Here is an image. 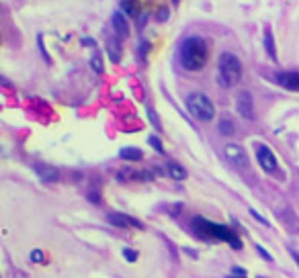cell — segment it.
I'll return each instance as SVG.
<instances>
[{
	"mask_svg": "<svg viewBox=\"0 0 299 278\" xmlns=\"http://www.w3.org/2000/svg\"><path fill=\"white\" fill-rule=\"evenodd\" d=\"M264 49L268 53L270 60H277V49H275V37H272V31L266 29L264 31Z\"/></svg>",
	"mask_w": 299,
	"mask_h": 278,
	"instance_id": "2e32d148",
	"label": "cell"
},
{
	"mask_svg": "<svg viewBox=\"0 0 299 278\" xmlns=\"http://www.w3.org/2000/svg\"><path fill=\"white\" fill-rule=\"evenodd\" d=\"M217 131H219L223 137H234V135H236V123H234V119H232L230 115H223V117L219 119V123H217Z\"/></svg>",
	"mask_w": 299,
	"mask_h": 278,
	"instance_id": "7c38bea8",
	"label": "cell"
},
{
	"mask_svg": "<svg viewBox=\"0 0 299 278\" xmlns=\"http://www.w3.org/2000/svg\"><path fill=\"white\" fill-rule=\"evenodd\" d=\"M113 29H115V35L119 39H127L129 37V23H127V17L123 11H115L113 13Z\"/></svg>",
	"mask_w": 299,
	"mask_h": 278,
	"instance_id": "30bf717a",
	"label": "cell"
},
{
	"mask_svg": "<svg viewBox=\"0 0 299 278\" xmlns=\"http://www.w3.org/2000/svg\"><path fill=\"white\" fill-rule=\"evenodd\" d=\"M256 252H258V254H260V256H262L264 260H268V262L272 260V258H270V254H268V252H266L264 247H260V245H256Z\"/></svg>",
	"mask_w": 299,
	"mask_h": 278,
	"instance_id": "484cf974",
	"label": "cell"
},
{
	"mask_svg": "<svg viewBox=\"0 0 299 278\" xmlns=\"http://www.w3.org/2000/svg\"><path fill=\"white\" fill-rule=\"evenodd\" d=\"M86 199H88L90 203H94V205L101 203V194H98L96 190H88V192H86Z\"/></svg>",
	"mask_w": 299,
	"mask_h": 278,
	"instance_id": "ffe728a7",
	"label": "cell"
},
{
	"mask_svg": "<svg viewBox=\"0 0 299 278\" xmlns=\"http://www.w3.org/2000/svg\"><path fill=\"white\" fill-rule=\"evenodd\" d=\"M250 215H252V217H254V219H258V221H260V223H262V225H268V221H266V219H264V217H262V215H258V213H256V211H254V209H250Z\"/></svg>",
	"mask_w": 299,
	"mask_h": 278,
	"instance_id": "d4e9b609",
	"label": "cell"
},
{
	"mask_svg": "<svg viewBox=\"0 0 299 278\" xmlns=\"http://www.w3.org/2000/svg\"><path fill=\"white\" fill-rule=\"evenodd\" d=\"M123 256H125V260H129V262H135V260H137V252H135V249H129V247L123 249Z\"/></svg>",
	"mask_w": 299,
	"mask_h": 278,
	"instance_id": "44dd1931",
	"label": "cell"
},
{
	"mask_svg": "<svg viewBox=\"0 0 299 278\" xmlns=\"http://www.w3.org/2000/svg\"><path fill=\"white\" fill-rule=\"evenodd\" d=\"M275 82L279 86H283L285 90L299 92V72H279L275 76Z\"/></svg>",
	"mask_w": 299,
	"mask_h": 278,
	"instance_id": "9c48e42d",
	"label": "cell"
},
{
	"mask_svg": "<svg viewBox=\"0 0 299 278\" xmlns=\"http://www.w3.org/2000/svg\"><path fill=\"white\" fill-rule=\"evenodd\" d=\"M31 260L33 262H43V252L41 249H33L31 252Z\"/></svg>",
	"mask_w": 299,
	"mask_h": 278,
	"instance_id": "603a6c76",
	"label": "cell"
},
{
	"mask_svg": "<svg viewBox=\"0 0 299 278\" xmlns=\"http://www.w3.org/2000/svg\"><path fill=\"white\" fill-rule=\"evenodd\" d=\"M107 221L113 225V227H119V229H129V227H135V229H143V223L125 215V213H109L107 215Z\"/></svg>",
	"mask_w": 299,
	"mask_h": 278,
	"instance_id": "52a82bcc",
	"label": "cell"
},
{
	"mask_svg": "<svg viewBox=\"0 0 299 278\" xmlns=\"http://www.w3.org/2000/svg\"><path fill=\"white\" fill-rule=\"evenodd\" d=\"M181 3V0H172V5H179Z\"/></svg>",
	"mask_w": 299,
	"mask_h": 278,
	"instance_id": "f546056e",
	"label": "cell"
},
{
	"mask_svg": "<svg viewBox=\"0 0 299 278\" xmlns=\"http://www.w3.org/2000/svg\"><path fill=\"white\" fill-rule=\"evenodd\" d=\"M145 21H147V13H141V15L137 17V27H143Z\"/></svg>",
	"mask_w": 299,
	"mask_h": 278,
	"instance_id": "4316f807",
	"label": "cell"
},
{
	"mask_svg": "<svg viewBox=\"0 0 299 278\" xmlns=\"http://www.w3.org/2000/svg\"><path fill=\"white\" fill-rule=\"evenodd\" d=\"M156 19H158L160 23H164V21L168 19V9H164V7H162V9H158V17H156Z\"/></svg>",
	"mask_w": 299,
	"mask_h": 278,
	"instance_id": "7402d4cb",
	"label": "cell"
},
{
	"mask_svg": "<svg viewBox=\"0 0 299 278\" xmlns=\"http://www.w3.org/2000/svg\"><path fill=\"white\" fill-rule=\"evenodd\" d=\"M121 11L127 17L137 19L141 15V5H139V0H123V3H121Z\"/></svg>",
	"mask_w": 299,
	"mask_h": 278,
	"instance_id": "4fadbf2b",
	"label": "cell"
},
{
	"mask_svg": "<svg viewBox=\"0 0 299 278\" xmlns=\"http://www.w3.org/2000/svg\"><path fill=\"white\" fill-rule=\"evenodd\" d=\"M90 64H92V70H94L96 74H101V72H103V58H101L98 53H94V55H92Z\"/></svg>",
	"mask_w": 299,
	"mask_h": 278,
	"instance_id": "ac0fdd59",
	"label": "cell"
},
{
	"mask_svg": "<svg viewBox=\"0 0 299 278\" xmlns=\"http://www.w3.org/2000/svg\"><path fill=\"white\" fill-rule=\"evenodd\" d=\"M242 62L238 55L230 53V51H223L217 60V84L223 86V88H232L236 86L240 80H242Z\"/></svg>",
	"mask_w": 299,
	"mask_h": 278,
	"instance_id": "3957f363",
	"label": "cell"
},
{
	"mask_svg": "<svg viewBox=\"0 0 299 278\" xmlns=\"http://www.w3.org/2000/svg\"><path fill=\"white\" fill-rule=\"evenodd\" d=\"M291 256H293V260L299 264V254H297V252H291Z\"/></svg>",
	"mask_w": 299,
	"mask_h": 278,
	"instance_id": "83f0119b",
	"label": "cell"
},
{
	"mask_svg": "<svg viewBox=\"0 0 299 278\" xmlns=\"http://www.w3.org/2000/svg\"><path fill=\"white\" fill-rule=\"evenodd\" d=\"M258 278H262V276H258Z\"/></svg>",
	"mask_w": 299,
	"mask_h": 278,
	"instance_id": "4dcf8cb0",
	"label": "cell"
},
{
	"mask_svg": "<svg viewBox=\"0 0 299 278\" xmlns=\"http://www.w3.org/2000/svg\"><path fill=\"white\" fill-rule=\"evenodd\" d=\"M223 156H226V160H228L234 168H238V170H246V168H248V156H246V152H244L242 146L228 144V146L223 148Z\"/></svg>",
	"mask_w": 299,
	"mask_h": 278,
	"instance_id": "8992f818",
	"label": "cell"
},
{
	"mask_svg": "<svg viewBox=\"0 0 299 278\" xmlns=\"http://www.w3.org/2000/svg\"><path fill=\"white\" fill-rule=\"evenodd\" d=\"M193 229L195 233L201 237V239H207V241H226L230 243L234 249H240L242 247V241L240 237L226 225H217L213 221H207L205 217H195L193 219Z\"/></svg>",
	"mask_w": 299,
	"mask_h": 278,
	"instance_id": "7a4b0ae2",
	"label": "cell"
},
{
	"mask_svg": "<svg viewBox=\"0 0 299 278\" xmlns=\"http://www.w3.org/2000/svg\"><path fill=\"white\" fill-rule=\"evenodd\" d=\"M33 170H35V174L39 176V180H43V182H58L60 180V172H58V168H54V166H47V164H33Z\"/></svg>",
	"mask_w": 299,
	"mask_h": 278,
	"instance_id": "8fae6325",
	"label": "cell"
},
{
	"mask_svg": "<svg viewBox=\"0 0 299 278\" xmlns=\"http://www.w3.org/2000/svg\"><path fill=\"white\" fill-rule=\"evenodd\" d=\"M166 174L172 180H185L187 178V170L177 162H166Z\"/></svg>",
	"mask_w": 299,
	"mask_h": 278,
	"instance_id": "5bb4252c",
	"label": "cell"
},
{
	"mask_svg": "<svg viewBox=\"0 0 299 278\" xmlns=\"http://www.w3.org/2000/svg\"><path fill=\"white\" fill-rule=\"evenodd\" d=\"M230 274H232V276H244V278H246V270L240 268V266H234V268L230 270Z\"/></svg>",
	"mask_w": 299,
	"mask_h": 278,
	"instance_id": "cb8c5ba5",
	"label": "cell"
},
{
	"mask_svg": "<svg viewBox=\"0 0 299 278\" xmlns=\"http://www.w3.org/2000/svg\"><path fill=\"white\" fill-rule=\"evenodd\" d=\"M256 160H258L260 168L266 174H277L279 172V160H277V156L272 154V150L268 146H258L256 148Z\"/></svg>",
	"mask_w": 299,
	"mask_h": 278,
	"instance_id": "5b68a950",
	"label": "cell"
},
{
	"mask_svg": "<svg viewBox=\"0 0 299 278\" xmlns=\"http://www.w3.org/2000/svg\"><path fill=\"white\" fill-rule=\"evenodd\" d=\"M119 158L125 160V162H139L143 158V152L139 148H123L119 152Z\"/></svg>",
	"mask_w": 299,
	"mask_h": 278,
	"instance_id": "9a60e30c",
	"label": "cell"
},
{
	"mask_svg": "<svg viewBox=\"0 0 299 278\" xmlns=\"http://www.w3.org/2000/svg\"><path fill=\"white\" fill-rule=\"evenodd\" d=\"M179 60H181V66L187 70V72H199L207 66V60H209V47H207V41L199 35H191L187 37L183 43H181V49H179Z\"/></svg>",
	"mask_w": 299,
	"mask_h": 278,
	"instance_id": "6da1fadb",
	"label": "cell"
},
{
	"mask_svg": "<svg viewBox=\"0 0 299 278\" xmlns=\"http://www.w3.org/2000/svg\"><path fill=\"white\" fill-rule=\"evenodd\" d=\"M236 106H238V113L244 117V119H248V121H252L256 115H254V102H252V94L250 92H240L238 94V98H236Z\"/></svg>",
	"mask_w": 299,
	"mask_h": 278,
	"instance_id": "ba28073f",
	"label": "cell"
},
{
	"mask_svg": "<svg viewBox=\"0 0 299 278\" xmlns=\"http://www.w3.org/2000/svg\"><path fill=\"white\" fill-rule=\"evenodd\" d=\"M230 278H244V276H232V274H230Z\"/></svg>",
	"mask_w": 299,
	"mask_h": 278,
	"instance_id": "f1b7e54d",
	"label": "cell"
},
{
	"mask_svg": "<svg viewBox=\"0 0 299 278\" xmlns=\"http://www.w3.org/2000/svg\"><path fill=\"white\" fill-rule=\"evenodd\" d=\"M147 119L152 121V125H154L158 131L162 129V127H160V121H158V117H156V113H154V108H147Z\"/></svg>",
	"mask_w": 299,
	"mask_h": 278,
	"instance_id": "d6986e66",
	"label": "cell"
},
{
	"mask_svg": "<svg viewBox=\"0 0 299 278\" xmlns=\"http://www.w3.org/2000/svg\"><path fill=\"white\" fill-rule=\"evenodd\" d=\"M185 102H187V110L191 113L193 119H197L201 123L213 121V117H215V104H213V100L205 92H191Z\"/></svg>",
	"mask_w": 299,
	"mask_h": 278,
	"instance_id": "277c9868",
	"label": "cell"
},
{
	"mask_svg": "<svg viewBox=\"0 0 299 278\" xmlns=\"http://www.w3.org/2000/svg\"><path fill=\"white\" fill-rule=\"evenodd\" d=\"M147 144L152 146L158 154H164V146H162V142H160V139H158L156 135H150V137H147Z\"/></svg>",
	"mask_w": 299,
	"mask_h": 278,
	"instance_id": "e0dca14e",
	"label": "cell"
}]
</instances>
